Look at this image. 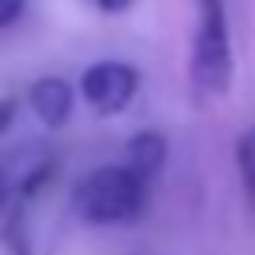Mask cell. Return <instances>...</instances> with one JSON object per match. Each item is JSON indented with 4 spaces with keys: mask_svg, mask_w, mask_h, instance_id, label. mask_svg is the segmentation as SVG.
I'll return each mask as SVG.
<instances>
[{
    "mask_svg": "<svg viewBox=\"0 0 255 255\" xmlns=\"http://www.w3.org/2000/svg\"><path fill=\"white\" fill-rule=\"evenodd\" d=\"M143 203H147V183L128 163L96 167V171L80 175L72 187V211L96 227L135 223L143 215Z\"/></svg>",
    "mask_w": 255,
    "mask_h": 255,
    "instance_id": "obj_1",
    "label": "cell"
},
{
    "mask_svg": "<svg viewBox=\"0 0 255 255\" xmlns=\"http://www.w3.org/2000/svg\"><path fill=\"white\" fill-rule=\"evenodd\" d=\"M231 28L223 0H199V28L191 44V80L203 96H223L231 88Z\"/></svg>",
    "mask_w": 255,
    "mask_h": 255,
    "instance_id": "obj_2",
    "label": "cell"
},
{
    "mask_svg": "<svg viewBox=\"0 0 255 255\" xmlns=\"http://www.w3.org/2000/svg\"><path fill=\"white\" fill-rule=\"evenodd\" d=\"M135 92H139V72L124 60H100L80 76V96L100 116H120L135 100Z\"/></svg>",
    "mask_w": 255,
    "mask_h": 255,
    "instance_id": "obj_3",
    "label": "cell"
},
{
    "mask_svg": "<svg viewBox=\"0 0 255 255\" xmlns=\"http://www.w3.org/2000/svg\"><path fill=\"white\" fill-rule=\"evenodd\" d=\"M72 84L60 80V76H40L32 88H28V108L32 116L44 124V128H64L68 116H72Z\"/></svg>",
    "mask_w": 255,
    "mask_h": 255,
    "instance_id": "obj_4",
    "label": "cell"
},
{
    "mask_svg": "<svg viewBox=\"0 0 255 255\" xmlns=\"http://www.w3.org/2000/svg\"><path fill=\"white\" fill-rule=\"evenodd\" d=\"M163 159H167V139L159 131H139L128 139V151H124V163L143 179L151 183L159 171H163Z\"/></svg>",
    "mask_w": 255,
    "mask_h": 255,
    "instance_id": "obj_5",
    "label": "cell"
},
{
    "mask_svg": "<svg viewBox=\"0 0 255 255\" xmlns=\"http://www.w3.org/2000/svg\"><path fill=\"white\" fill-rule=\"evenodd\" d=\"M235 167H239V187H243L247 211L255 215V124L243 128V135L235 139Z\"/></svg>",
    "mask_w": 255,
    "mask_h": 255,
    "instance_id": "obj_6",
    "label": "cell"
},
{
    "mask_svg": "<svg viewBox=\"0 0 255 255\" xmlns=\"http://www.w3.org/2000/svg\"><path fill=\"white\" fill-rule=\"evenodd\" d=\"M20 16H24V0H0V28L16 24Z\"/></svg>",
    "mask_w": 255,
    "mask_h": 255,
    "instance_id": "obj_7",
    "label": "cell"
},
{
    "mask_svg": "<svg viewBox=\"0 0 255 255\" xmlns=\"http://www.w3.org/2000/svg\"><path fill=\"white\" fill-rule=\"evenodd\" d=\"M12 120H16V100H8V96H0V135L12 128Z\"/></svg>",
    "mask_w": 255,
    "mask_h": 255,
    "instance_id": "obj_8",
    "label": "cell"
},
{
    "mask_svg": "<svg viewBox=\"0 0 255 255\" xmlns=\"http://www.w3.org/2000/svg\"><path fill=\"white\" fill-rule=\"evenodd\" d=\"M92 4H96L100 12H108V16H116V12H128L135 0H92Z\"/></svg>",
    "mask_w": 255,
    "mask_h": 255,
    "instance_id": "obj_9",
    "label": "cell"
},
{
    "mask_svg": "<svg viewBox=\"0 0 255 255\" xmlns=\"http://www.w3.org/2000/svg\"><path fill=\"white\" fill-rule=\"evenodd\" d=\"M4 199H8V183H4V175H0V211H4Z\"/></svg>",
    "mask_w": 255,
    "mask_h": 255,
    "instance_id": "obj_10",
    "label": "cell"
}]
</instances>
